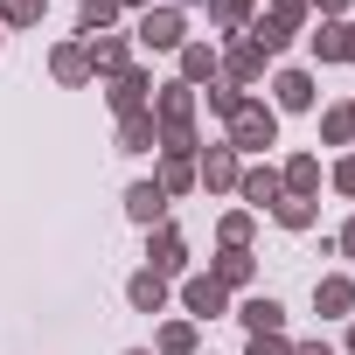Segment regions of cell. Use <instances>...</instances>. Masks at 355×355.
<instances>
[{"instance_id":"ba28073f","label":"cell","mask_w":355,"mask_h":355,"mask_svg":"<svg viewBox=\"0 0 355 355\" xmlns=\"http://www.w3.org/2000/svg\"><path fill=\"white\" fill-rule=\"evenodd\" d=\"M313 105H320V91H313V70H300V63L272 70V112H313Z\"/></svg>"},{"instance_id":"9a60e30c","label":"cell","mask_w":355,"mask_h":355,"mask_svg":"<svg viewBox=\"0 0 355 355\" xmlns=\"http://www.w3.org/2000/svg\"><path fill=\"white\" fill-rule=\"evenodd\" d=\"M49 77H56L63 91H84V84H98V77H91V56H84V42H56V49H49Z\"/></svg>"},{"instance_id":"52a82bcc","label":"cell","mask_w":355,"mask_h":355,"mask_svg":"<svg viewBox=\"0 0 355 355\" xmlns=\"http://www.w3.org/2000/svg\"><path fill=\"white\" fill-rule=\"evenodd\" d=\"M105 105H112L119 119H132V112H146V105H153V70H146V63H132V70H119V77L105 84Z\"/></svg>"},{"instance_id":"4dcf8cb0","label":"cell","mask_w":355,"mask_h":355,"mask_svg":"<svg viewBox=\"0 0 355 355\" xmlns=\"http://www.w3.org/2000/svg\"><path fill=\"white\" fill-rule=\"evenodd\" d=\"M327 182H334V196H348V202H355V153H341V160L327 167Z\"/></svg>"},{"instance_id":"4fadbf2b","label":"cell","mask_w":355,"mask_h":355,"mask_svg":"<svg viewBox=\"0 0 355 355\" xmlns=\"http://www.w3.org/2000/svg\"><path fill=\"white\" fill-rule=\"evenodd\" d=\"M174 77H182L189 91H202V84H216V42H182V49H174Z\"/></svg>"},{"instance_id":"30bf717a","label":"cell","mask_w":355,"mask_h":355,"mask_svg":"<svg viewBox=\"0 0 355 355\" xmlns=\"http://www.w3.org/2000/svg\"><path fill=\"white\" fill-rule=\"evenodd\" d=\"M313 313L320 320H355V272H320L313 279Z\"/></svg>"},{"instance_id":"44dd1931","label":"cell","mask_w":355,"mask_h":355,"mask_svg":"<svg viewBox=\"0 0 355 355\" xmlns=\"http://www.w3.org/2000/svg\"><path fill=\"white\" fill-rule=\"evenodd\" d=\"M119 153H160V125H153V112L119 119Z\"/></svg>"},{"instance_id":"836d02e7","label":"cell","mask_w":355,"mask_h":355,"mask_svg":"<svg viewBox=\"0 0 355 355\" xmlns=\"http://www.w3.org/2000/svg\"><path fill=\"white\" fill-rule=\"evenodd\" d=\"M334 251H341V258H355V216H348V223L334 230Z\"/></svg>"},{"instance_id":"d6a6232c","label":"cell","mask_w":355,"mask_h":355,"mask_svg":"<svg viewBox=\"0 0 355 355\" xmlns=\"http://www.w3.org/2000/svg\"><path fill=\"white\" fill-rule=\"evenodd\" d=\"M306 8H313L320 21H348V8H355V0H306Z\"/></svg>"},{"instance_id":"2e32d148","label":"cell","mask_w":355,"mask_h":355,"mask_svg":"<svg viewBox=\"0 0 355 355\" xmlns=\"http://www.w3.org/2000/svg\"><path fill=\"white\" fill-rule=\"evenodd\" d=\"M209 279H216L223 293H251V286H258V258H251V251H216V258H209Z\"/></svg>"},{"instance_id":"60d3db41","label":"cell","mask_w":355,"mask_h":355,"mask_svg":"<svg viewBox=\"0 0 355 355\" xmlns=\"http://www.w3.org/2000/svg\"><path fill=\"white\" fill-rule=\"evenodd\" d=\"M0 42H8V28H0Z\"/></svg>"},{"instance_id":"277c9868","label":"cell","mask_w":355,"mask_h":355,"mask_svg":"<svg viewBox=\"0 0 355 355\" xmlns=\"http://www.w3.org/2000/svg\"><path fill=\"white\" fill-rule=\"evenodd\" d=\"M265 63H272V56H265L251 35H230V49H216V77L237 84V91H251V84L265 77Z\"/></svg>"},{"instance_id":"ffe728a7","label":"cell","mask_w":355,"mask_h":355,"mask_svg":"<svg viewBox=\"0 0 355 355\" xmlns=\"http://www.w3.org/2000/svg\"><path fill=\"white\" fill-rule=\"evenodd\" d=\"M160 196L174 202V196H196V153H160Z\"/></svg>"},{"instance_id":"e0dca14e","label":"cell","mask_w":355,"mask_h":355,"mask_svg":"<svg viewBox=\"0 0 355 355\" xmlns=\"http://www.w3.org/2000/svg\"><path fill=\"white\" fill-rule=\"evenodd\" d=\"M230 313L244 320V334H286V306H279L272 293H251V300H237Z\"/></svg>"},{"instance_id":"74e56055","label":"cell","mask_w":355,"mask_h":355,"mask_svg":"<svg viewBox=\"0 0 355 355\" xmlns=\"http://www.w3.org/2000/svg\"><path fill=\"white\" fill-rule=\"evenodd\" d=\"M341 355H355V320H348V341H341Z\"/></svg>"},{"instance_id":"83f0119b","label":"cell","mask_w":355,"mask_h":355,"mask_svg":"<svg viewBox=\"0 0 355 355\" xmlns=\"http://www.w3.org/2000/svg\"><path fill=\"white\" fill-rule=\"evenodd\" d=\"M196 98H202V105H209V112H216V119H223V125H230V119H237V105H244V98H251V91H237V84H223V77H216V84H202V91H196Z\"/></svg>"},{"instance_id":"5bb4252c","label":"cell","mask_w":355,"mask_h":355,"mask_svg":"<svg viewBox=\"0 0 355 355\" xmlns=\"http://www.w3.org/2000/svg\"><path fill=\"white\" fill-rule=\"evenodd\" d=\"M125 306H132V313H167V306H174V286H167L160 272L139 265V272L125 279Z\"/></svg>"},{"instance_id":"603a6c76","label":"cell","mask_w":355,"mask_h":355,"mask_svg":"<svg viewBox=\"0 0 355 355\" xmlns=\"http://www.w3.org/2000/svg\"><path fill=\"white\" fill-rule=\"evenodd\" d=\"M196 348H202V327H196V320H160L153 355H196Z\"/></svg>"},{"instance_id":"5b68a950","label":"cell","mask_w":355,"mask_h":355,"mask_svg":"<svg viewBox=\"0 0 355 355\" xmlns=\"http://www.w3.org/2000/svg\"><path fill=\"white\" fill-rule=\"evenodd\" d=\"M146 272H160V279H189V237L174 230V223H153V230H146Z\"/></svg>"},{"instance_id":"3957f363","label":"cell","mask_w":355,"mask_h":355,"mask_svg":"<svg viewBox=\"0 0 355 355\" xmlns=\"http://www.w3.org/2000/svg\"><path fill=\"white\" fill-rule=\"evenodd\" d=\"M189 42V15L182 8H139V21H132V49H146V56H174Z\"/></svg>"},{"instance_id":"e575fe53","label":"cell","mask_w":355,"mask_h":355,"mask_svg":"<svg viewBox=\"0 0 355 355\" xmlns=\"http://www.w3.org/2000/svg\"><path fill=\"white\" fill-rule=\"evenodd\" d=\"M341 63H355V21H341Z\"/></svg>"},{"instance_id":"d590c367","label":"cell","mask_w":355,"mask_h":355,"mask_svg":"<svg viewBox=\"0 0 355 355\" xmlns=\"http://www.w3.org/2000/svg\"><path fill=\"white\" fill-rule=\"evenodd\" d=\"M293 355H334V348H327V341L313 334V341H293Z\"/></svg>"},{"instance_id":"cb8c5ba5","label":"cell","mask_w":355,"mask_h":355,"mask_svg":"<svg viewBox=\"0 0 355 355\" xmlns=\"http://www.w3.org/2000/svg\"><path fill=\"white\" fill-rule=\"evenodd\" d=\"M251 237H258V216L251 209H223L216 216V244L223 251H251Z\"/></svg>"},{"instance_id":"1f68e13d","label":"cell","mask_w":355,"mask_h":355,"mask_svg":"<svg viewBox=\"0 0 355 355\" xmlns=\"http://www.w3.org/2000/svg\"><path fill=\"white\" fill-rule=\"evenodd\" d=\"M244 355H293V334H251Z\"/></svg>"},{"instance_id":"ab89813d","label":"cell","mask_w":355,"mask_h":355,"mask_svg":"<svg viewBox=\"0 0 355 355\" xmlns=\"http://www.w3.org/2000/svg\"><path fill=\"white\" fill-rule=\"evenodd\" d=\"M125 355H153V348H125Z\"/></svg>"},{"instance_id":"484cf974","label":"cell","mask_w":355,"mask_h":355,"mask_svg":"<svg viewBox=\"0 0 355 355\" xmlns=\"http://www.w3.org/2000/svg\"><path fill=\"white\" fill-rule=\"evenodd\" d=\"M119 15H125L119 0H77V28H84V35H112Z\"/></svg>"},{"instance_id":"d6986e66","label":"cell","mask_w":355,"mask_h":355,"mask_svg":"<svg viewBox=\"0 0 355 355\" xmlns=\"http://www.w3.org/2000/svg\"><path fill=\"white\" fill-rule=\"evenodd\" d=\"M125 216H132L139 230L167 223V196H160V182H132V189H125Z\"/></svg>"},{"instance_id":"d4e9b609","label":"cell","mask_w":355,"mask_h":355,"mask_svg":"<svg viewBox=\"0 0 355 355\" xmlns=\"http://www.w3.org/2000/svg\"><path fill=\"white\" fill-rule=\"evenodd\" d=\"M202 8H209V21H216L223 35H244V28H251V15L265 8V0H202Z\"/></svg>"},{"instance_id":"f546056e","label":"cell","mask_w":355,"mask_h":355,"mask_svg":"<svg viewBox=\"0 0 355 355\" xmlns=\"http://www.w3.org/2000/svg\"><path fill=\"white\" fill-rule=\"evenodd\" d=\"M49 0H0V28H42Z\"/></svg>"},{"instance_id":"8992f818","label":"cell","mask_w":355,"mask_h":355,"mask_svg":"<svg viewBox=\"0 0 355 355\" xmlns=\"http://www.w3.org/2000/svg\"><path fill=\"white\" fill-rule=\"evenodd\" d=\"M237 174H244V160H237L223 139L196 153V189H202V196H237Z\"/></svg>"},{"instance_id":"9c48e42d","label":"cell","mask_w":355,"mask_h":355,"mask_svg":"<svg viewBox=\"0 0 355 355\" xmlns=\"http://www.w3.org/2000/svg\"><path fill=\"white\" fill-rule=\"evenodd\" d=\"M182 313H189V320L202 327V320L230 313V293H223V286H216L209 272H189V279H182Z\"/></svg>"},{"instance_id":"f1b7e54d","label":"cell","mask_w":355,"mask_h":355,"mask_svg":"<svg viewBox=\"0 0 355 355\" xmlns=\"http://www.w3.org/2000/svg\"><path fill=\"white\" fill-rule=\"evenodd\" d=\"M320 139L327 146H355V105H327L320 112Z\"/></svg>"},{"instance_id":"ac0fdd59","label":"cell","mask_w":355,"mask_h":355,"mask_svg":"<svg viewBox=\"0 0 355 355\" xmlns=\"http://www.w3.org/2000/svg\"><path fill=\"white\" fill-rule=\"evenodd\" d=\"M320 182H327V174H320V153H293V160L279 167V189H286V196L320 202Z\"/></svg>"},{"instance_id":"8d00e7d4","label":"cell","mask_w":355,"mask_h":355,"mask_svg":"<svg viewBox=\"0 0 355 355\" xmlns=\"http://www.w3.org/2000/svg\"><path fill=\"white\" fill-rule=\"evenodd\" d=\"M160 8H182V15H189V8H202V0H160Z\"/></svg>"},{"instance_id":"7a4b0ae2","label":"cell","mask_w":355,"mask_h":355,"mask_svg":"<svg viewBox=\"0 0 355 355\" xmlns=\"http://www.w3.org/2000/svg\"><path fill=\"white\" fill-rule=\"evenodd\" d=\"M223 146H230L237 160L272 153V146H279V112H272L265 98H244V105H237V119H230V132H223Z\"/></svg>"},{"instance_id":"7c38bea8","label":"cell","mask_w":355,"mask_h":355,"mask_svg":"<svg viewBox=\"0 0 355 355\" xmlns=\"http://www.w3.org/2000/svg\"><path fill=\"white\" fill-rule=\"evenodd\" d=\"M84 56H91V77H105V84L139 63L132 56V35H84Z\"/></svg>"},{"instance_id":"4316f807","label":"cell","mask_w":355,"mask_h":355,"mask_svg":"<svg viewBox=\"0 0 355 355\" xmlns=\"http://www.w3.org/2000/svg\"><path fill=\"white\" fill-rule=\"evenodd\" d=\"M306 56L313 63H341V21H313L306 28Z\"/></svg>"},{"instance_id":"8fae6325","label":"cell","mask_w":355,"mask_h":355,"mask_svg":"<svg viewBox=\"0 0 355 355\" xmlns=\"http://www.w3.org/2000/svg\"><path fill=\"white\" fill-rule=\"evenodd\" d=\"M279 196H286V189H279V167H272V160H244V174H237V202L258 216V209H272Z\"/></svg>"},{"instance_id":"6da1fadb","label":"cell","mask_w":355,"mask_h":355,"mask_svg":"<svg viewBox=\"0 0 355 355\" xmlns=\"http://www.w3.org/2000/svg\"><path fill=\"white\" fill-rule=\"evenodd\" d=\"M153 125H160V153H202V132H196V112H202V98L182 84V77H167V84H153Z\"/></svg>"},{"instance_id":"f35d334b","label":"cell","mask_w":355,"mask_h":355,"mask_svg":"<svg viewBox=\"0 0 355 355\" xmlns=\"http://www.w3.org/2000/svg\"><path fill=\"white\" fill-rule=\"evenodd\" d=\"M119 8H132V15H139V8H153V0H119Z\"/></svg>"},{"instance_id":"7402d4cb","label":"cell","mask_w":355,"mask_h":355,"mask_svg":"<svg viewBox=\"0 0 355 355\" xmlns=\"http://www.w3.org/2000/svg\"><path fill=\"white\" fill-rule=\"evenodd\" d=\"M265 216H272L279 230H293V237H300V230H313V223H320V202H306V196H279Z\"/></svg>"}]
</instances>
